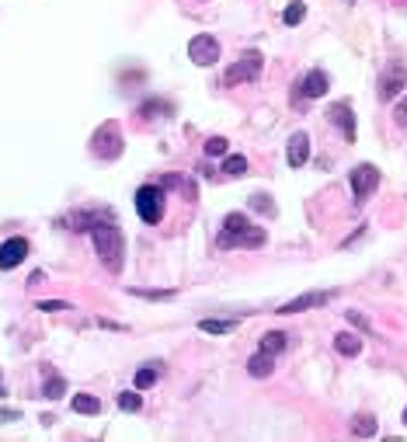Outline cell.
Here are the masks:
<instances>
[{
  "label": "cell",
  "mask_w": 407,
  "mask_h": 442,
  "mask_svg": "<svg viewBox=\"0 0 407 442\" xmlns=\"http://www.w3.org/2000/svg\"><path fill=\"white\" fill-rule=\"evenodd\" d=\"M404 425H407V411H404Z\"/></svg>",
  "instance_id": "4dcf8cb0"
},
{
  "label": "cell",
  "mask_w": 407,
  "mask_h": 442,
  "mask_svg": "<svg viewBox=\"0 0 407 442\" xmlns=\"http://www.w3.org/2000/svg\"><path fill=\"white\" fill-rule=\"evenodd\" d=\"M136 212H139L143 223H157L164 216V188H157V185L136 188Z\"/></svg>",
  "instance_id": "5b68a950"
},
{
  "label": "cell",
  "mask_w": 407,
  "mask_h": 442,
  "mask_svg": "<svg viewBox=\"0 0 407 442\" xmlns=\"http://www.w3.org/2000/svg\"><path fill=\"white\" fill-rule=\"evenodd\" d=\"M91 150L94 157L101 160H115L122 153V126L119 122H105V126H97L94 140H91Z\"/></svg>",
  "instance_id": "3957f363"
},
{
  "label": "cell",
  "mask_w": 407,
  "mask_h": 442,
  "mask_svg": "<svg viewBox=\"0 0 407 442\" xmlns=\"http://www.w3.org/2000/svg\"><path fill=\"white\" fill-rule=\"evenodd\" d=\"M73 411L77 415H101V401L91 397V394H77L73 397Z\"/></svg>",
  "instance_id": "d6986e66"
},
{
  "label": "cell",
  "mask_w": 407,
  "mask_h": 442,
  "mask_svg": "<svg viewBox=\"0 0 407 442\" xmlns=\"http://www.w3.org/2000/svg\"><path fill=\"white\" fill-rule=\"evenodd\" d=\"M247 373H251V376H258V379L272 376V373H275V355H268V352H261V349H258V355H251V359H247Z\"/></svg>",
  "instance_id": "9a60e30c"
},
{
  "label": "cell",
  "mask_w": 407,
  "mask_h": 442,
  "mask_svg": "<svg viewBox=\"0 0 407 442\" xmlns=\"http://www.w3.org/2000/svg\"><path fill=\"white\" fill-rule=\"evenodd\" d=\"M299 94H303V98H324V94H327V77H324L321 70H310L307 77L299 80Z\"/></svg>",
  "instance_id": "5bb4252c"
},
{
  "label": "cell",
  "mask_w": 407,
  "mask_h": 442,
  "mask_svg": "<svg viewBox=\"0 0 407 442\" xmlns=\"http://www.w3.org/2000/svg\"><path fill=\"white\" fill-rule=\"evenodd\" d=\"M157 376H161V369H157V366L139 369V373H136V390H150V386L157 383Z\"/></svg>",
  "instance_id": "44dd1931"
},
{
  "label": "cell",
  "mask_w": 407,
  "mask_h": 442,
  "mask_svg": "<svg viewBox=\"0 0 407 442\" xmlns=\"http://www.w3.org/2000/svg\"><path fill=\"white\" fill-rule=\"evenodd\" d=\"M105 219H115V216L105 212V209H87V212H77V216L70 219V223H73L70 230H77V234H80V230H94L97 223H105Z\"/></svg>",
  "instance_id": "4fadbf2b"
},
{
  "label": "cell",
  "mask_w": 407,
  "mask_h": 442,
  "mask_svg": "<svg viewBox=\"0 0 407 442\" xmlns=\"http://www.w3.org/2000/svg\"><path fill=\"white\" fill-rule=\"evenodd\" d=\"M393 119H397V126H404V129H407V98H400V101H397Z\"/></svg>",
  "instance_id": "83f0119b"
},
{
  "label": "cell",
  "mask_w": 407,
  "mask_h": 442,
  "mask_svg": "<svg viewBox=\"0 0 407 442\" xmlns=\"http://www.w3.org/2000/svg\"><path fill=\"white\" fill-rule=\"evenodd\" d=\"M91 234H94V247H97L101 261H105L112 272H119V268H122V254H126V237H122V230L115 227V219L97 223Z\"/></svg>",
  "instance_id": "7a4b0ae2"
},
{
  "label": "cell",
  "mask_w": 407,
  "mask_h": 442,
  "mask_svg": "<svg viewBox=\"0 0 407 442\" xmlns=\"http://www.w3.org/2000/svg\"><path fill=\"white\" fill-rule=\"evenodd\" d=\"M348 181H351V195H355V202H366L376 188H380V171L373 168V164H359L351 175H348Z\"/></svg>",
  "instance_id": "8992f818"
},
{
  "label": "cell",
  "mask_w": 407,
  "mask_h": 442,
  "mask_svg": "<svg viewBox=\"0 0 407 442\" xmlns=\"http://www.w3.org/2000/svg\"><path fill=\"white\" fill-rule=\"evenodd\" d=\"M303 14H307V8H303L299 0H292V4L286 8V14H282V21H286V25L292 28V25H299V21H303Z\"/></svg>",
  "instance_id": "cb8c5ba5"
},
{
  "label": "cell",
  "mask_w": 407,
  "mask_h": 442,
  "mask_svg": "<svg viewBox=\"0 0 407 442\" xmlns=\"http://www.w3.org/2000/svg\"><path fill=\"white\" fill-rule=\"evenodd\" d=\"M327 119H331L334 126H341V129H345V140H348V143L355 140V122H351V108H348L345 101H338V104H331V108H327Z\"/></svg>",
  "instance_id": "7c38bea8"
},
{
  "label": "cell",
  "mask_w": 407,
  "mask_h": 442,
  "mask_svg": "<svg viewBox=\"0 0 407 442\" xmlns=\"http://www.w3.org/2000/svg\"><path fill=\"white\" fill-rule=\"evenodd\" d=\"M63 390H67V379H63V376H49L42 394H45L49 401H56V397H63Z\"/></svg>",
  "instance_id": "7402d4cb"
},
{
  "label": "cell",
  "mask_w": 407,
  "mask_h": 442,
  "mask_svg": "<svg viewBox=\"0 0 407 442\" xmlns=\"http://www.w3.org/2000/svg\"><path fill=\"white\" fill-rule=\"evenodd\" d=\"M334 349L341 355H359L362 352V338H355V335H348V331H341V335L334 338Z\"/></svg>",
  "instance_id": "ac0fdd59"
},
{
  "label": "cell",
  "mask_w": 407,
  "mask_h": 442,
  "mask_svg": "<svg viewBox=\"0 0 407 442\" xmlns=\"http://www.w3.org/2000/svg\"><path fill=\"white\" fill-rule=\"evenodd\" d=\"M38 310H45V313H60V310H70V303H67V300H42Z\"/></svg>",
  "instance_id": "4316f807"
},
{
  "label": "cell",
  "mask_w": 407,
  "mask_h": 442,
  "mask_svg": "<svg viewBox=\"0 0 407 442\" xmlns=\"http://www.w3.org/2000/svg\"><path fill=\"white\" fill-rule=\"evenodd\" d=\"M198 331H206V335H230V331H237V320H216V317H206V320H198Z\"/></svg>",
  "instance_id": "e0dca14e"
},
{
  "label": "cell",
  "mask_w": 407,
  "mask_h": 442,
  "mask_svg": "<svg viewBox=\"0 0 407 442\" xmlns=\"http://www.w3.org/2000/svg\"><path fill=\"white\" fill-rule=\"evenodd\" d=\"M254 206H258V209H265V212H272V202H268V195H254Z\"/></svg>",
  "instance_id": "f546056e"
},
{
  "label": "cell",
  "mask_w": 407,
  "mask_h": 442,
  "mask_svg": "<svg viewBox=\"0 0 407 442\" xmlns=\"http://www.w3.org/2000/svg\"><path fill=\"white\" fill-rule=\"evenodd\" d=\"M351 435L373 439V435H376V418H373V415H355V418H351Z\"/></svg>",
  "instance_id": "2e32d148"
},
{
  "label": "cell",
  "mask_w": 407,
  "mask_h": 442,
  "mask_svg": "<svg viewBox=\"0 0 407 442\" xmlns=\"http://www.w3.org/2000/svg\"><path fill=\"white\" fill-rule=\"evenodd\" d=\"M404 8H407V4H404Z\"/></svg>",
  "instance_id": "d6a6232c"
},
{
  "label": "cell",
  "mask_w": 407,
  "mask_h": 442,
  "mask_svg": "<svg viewBox=\"0 0 407 442\" xmlns=\"http://www.w3.org/2000/svg\"><path fill=\"white\" fill-rule=\"evenodd\" d=\"M407 87V67L404 63H390L380 77V101H393L400 91Z\"/></svg>",
  "instance_id": "ba28073f"
},
{
  "label": "cell",
  "mask_w": 407,
  "mask_h": 442,
  "mask_svg": "<svg viewBox=\"0 0 407 442\" xmlns=\"http://www.w3.org/2000/svg\"><path fill=\"white\" fill-rule=\"evenodd\" d=\"M188 60L198 67H213L220 60V38L216 35H195L188 42Z\"/></svg>",
  "instance_id": "52a82bcc"
},
{
  "label": "cell",
  "mask_w": 407,
  "mask_h": 442,
  "mask_svg": "<svg viewBox=\"0 0 407 442\" xmlns=\"http://www.w3.org/2000/svg\"><path fill=\"white\" fill-rule=\"evenodd\" d=\"M28 254V241L25 237H8L4 244H0V272H11L25 261Z\"/></svg>",
  "instance_id": "30bf717a"
},
{
  "label": "cell",
  "mask_w": 407,
  "mask_h": 442,
  "mask_svg": "<svg viewBox=\"0 0 407 442\" xmlns=\"http://www.w3.org/2000/svg\"><path fill=\"white\" fill-rule=\"evenodd\" d=\"M0 394H4V386H0Z\"/></svg>",
  "instance_id": "1f68e13d"
},
{
  "label": "cell",
  "mask_w": 407,
  "mask_h": 442,
  "mask_svg": "<svg viewBox=\"0 0 407 442\" xmlns=\"http://www.w3.org/2000/svg\"><path fill=\"white\" fill-rule=\"evenodd\" d=\"M348 320H351L355 327H362V331H369V320H366V317H362L359 310H348Z\"/></svg>",
  "instance_id": "f1b7e54d"
},
{
  "label": "cell",
  "mask_w": 407,
  "mask_h": 442,
  "mask_svg": "<svg viewBox=\"0 0 407 442\" xmlns=\"http://www.w3.org/2000/svg\"><path fill=\"white\" fill-rule=\"evenodd\" d=\"M206 153H209V157H223V153H226V140H223V136H213V140L206 143Z\"/></svg>",
  "instance_id": "484cf974"
},
{
  "label": "cell",
  "mask_w": 407,
  "mask_h": 442,
  "mask_svg": "<svg viewBox=\"0 0 407 442\" xmlns=\"http://www.w3.org/2000/svg\"><path fill=\"white\" fill-rule=\"evenodd\" d=\"M119 408H122V411H139V408H143V397L132 394V390H122V394H119Z\"/></svg>",
  "instance_id": "d4e9b609"
},
{
  "label": "cell",
  "mask_w": 407,
  "mask_h": 442,
  "mask_svg": "<svg viewBox=\"0 0 407 442\" xmlns=\"http://www.w3.org/2000/svg\"><path fill=\"white\" fill-rule=\"evenodd\" d=\"M223 171H226V175H233V178H237V175H244V171H247V157H240V153L226 157V160H223Z\"/></svg>",
  "instance_id": "603a6c76"
},
{
  "label": "cell",
  "mask_w": 407,
  "mask_h": 442,
  "mask_svg": "<svg viewBox=\"0 0 407 442\" xmlns=\"http://www.w3.org/2000/svg\"><path fill=\"white\" fill-rule=\"evenodd\" d=\"M310 160V136L307 133H292L289 136V168H303Z\"/></svg>",
  "instance_id": "8fae6325"
},
{
  "label": "cell",
  "mask_w": 407,
  "mask_h": 442,
  "mask_svg": "<svg viewBox=\"0 0 407 442\" xmlns=\"http://www.w3.org/2000/svg\"><path fill=\"white\" fill-rule=\"evenodd\" d=\"M282 349H286V335H282V331H268V335H261V352L279 355Z\"/></svg>",
  "instance_id": "ffe728a7"
},
{
  "label": "cell",
  "mask_w": 407,
  "mask_h": 442,
  "mask_svg": "<svg viewBox=\"0 0 407 442\" xmlns=\"http://www.w3.org/2000/svg\"><path fill=\"white\" fill-rule=\"evenodd\" d=\"M334 296H338V289H317V293H303V296H296V300L282 303V307H279V313H299V310H314V307H324V303H331Z\"/></svg>",
  "instance_id": "9c48e42d"
},
{
  "label": "cell",
  "mask_w": 407,
  "mask_h": 442,
  "mask_svg": "<svg viewBox=\"0 0 407 442\" xmlns=\"http://www.w3.org/2000/svg\"><path fill=\"white\" fill-rule=\"evenodd\" d=\"M261 67H265V56L258 49H247L244 56L223 74V87H233V84H240V80H254L261 74Z\"/></svg>",
  "instance_id": "277c9868"
},
{
  "label": "cell",
  "mask_w": 407,
  "mask_h": 442,
  "mask_svg": "<svg viewBox=\"0 0 407 442\" xmlns=\"http://www.w3.org/2000/svg\"><path fill=\"white\" fill-rule=\"evenodd\" d=\"M261 244H265V230L251 227V219L244 212H230L223 219L220 247H261Z\"/></svg>",
  "instance_id": "6da1fadb"
}]
</instances>
